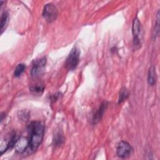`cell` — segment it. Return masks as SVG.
I'll use <instances>...</instances> for the list:
<instances>
[{
  "label": "cell",
  "instance_id": "52a82bcc",
  "mask_svg": "<svg viewBox=\"0 0 160 160\" xmlns=\"http://www.w3.org/2000/svg\"><path fill=\"white\" fill-rule=\"evenodd\" d=\"M29 138H21L18 140L14 147H15L16 151L18 152L22 153L25 151L28 150L29 148Z\"/></svg>",
  "mask_w": 160,
  "mask_h": 160
},
{
  "label": "cell",
  "instance_id": "7c38bea8",
  "mask_svg": "<svg viewBox=\"0 0 160 160\" xmlns=\"http://www.w3.org/2000/svg\"><path fill=\"white\" fill-rule=\"evenodd\" d=\"M25 69H26V66L24 64H19L14 69V77L20 76L22 74V73L24 71Z\"/></svg>",
  "mask_w": 160,
  "mask_h": 160
},
{
  "label": "cell",
  "instance_id": "7a4b0ae2",
  "mask_svg": "<svg viewBox=\"0 0 160 160\" xmlns=\"http://www.w3.org/2000/svg\"><path fill=\"white\" fill-rule=\"evenodd\" d=\"M79 50L74 47L69 52L65 61V66L69 70H74L79 64Z\"/></svg>",
  "mask_w": 160,
  "mask_h": 160
},
{
  "label": "cell",
  "instance_id": "30bf717a",
  "mask_svg": "<svg viewBox=\"0 0 160 160\" xmlns=\"http://www.w3.org/2000/svg\"><path fill=\"white\" fill-rule=\"evenodd\" d=\"M9 21V15L6 11H4L1 16V33L3 32L6 29Z\"/></svg>",
  "mask_w": 160,
  "mask_h": 160
},
{
  "label": "cell",
  "instance_id": "ba28073f",
  "mask_svg": "<svg viewBox=\"0 0 160 160\" xmlns=\"http://www.w3.org/2000/svg\"><path fill=\"white\" fill-rule=\"evenodd\" d=\"M107 106H108V102L106 101H104L101 104L99 108H98V109L93 116L92 122L94 124L98 123L101 120L105 110L107 108Z\"/></svg>",
  "mask_w": 160,
  "mask_h": 160
},
{
  "label": "cell",
  "instance_id": "4fadbf2b",
  "mask_svg": "<svg viewBox=\"0 0 160 160\" xmlns=\"http://www.w3.org/2000/svg\"><path fill=\"white\" fill-rule=\"evenodd\" d=\"M64 141V138L61 134L59 132H57L54 137L53 143L54 146H60L62 144Z\"/></svg>",
  "mask_w": 160,
  "mask_h": 160
},
{
  "label": "cell",
  "instance_id": "6da1fadb",
  "mask_svg": "<svg viewBox=\"0 0 160 160\" xmlns=\"http://www.w3.org/2000/svg\"><path fill=\"white\" fill-rule=\"evenodd\" d=\"M29 132V144L28 151L30 153L35 152L40 146L44 136V126L39 121H32L28 126Z\"/></svg>",
  "mask_w": 160,
  "mask_h": 160
},
{
  "label": "cell",
  "instance_id": "3957f363",
  "mask_svg": "<svg viewBox=\"0 0 160 160\" xmlns=\"http://www.w3.org/2000/svg\"><path fill=\"white\" fill-rule=\"evenodd\" d=\"M132 32L133 35V46L134 49H139L141 46V23L138 18H134L132 22Z\"/></svg>",
  "mask_w": 160,
  "mask_h": 160
},
{
  "label": "cell",
  "instance_id": "277c9868",
  "mask_svg": "<svg viewBox=\"0 0 160 160\" xmlns=\"http://www.w3.org/2000/svg\"><path fill=\"white\" fill-rule=\"evenodd\" d=\"M58 9L53 4L49 3L44 6L42 11V16L47 22H52L54 21L58 17Z\"/></svg>",
  "mask_w": 160,
  "mask_h": 160
},
{
  "label": "cell",
  "instance_id": "9c48e42d",
  "mask_svg": "<svg viewBox=\"0 0 160 160\" xmlns=\"http://www.w3.org/2000/svg\"><path fill=\"white\" fill-rule=\"evenodd\" d=\"M156 81V73L155 68L152 66L149 68L148 73V84L152 86L155 84Z\"/></svg>",
  "mask_w": 160,
  "mask_h": 160
},
{
  "label": "cell",
  "instance_id": "5b68a950",
  "mask_svg": "<svg viewBox=\"0 0 160 160\" xmlns=\"http://www.w3.org/2000/svg\"><path fill=\"white\" fill-rule=\"evenodd\" d=\"M46 64V58L42 57L39 59L34 60L32 64L31 74L32 77L36 78L42 74L44 72Z\"/></svg>",
  "mask_w": 160,
  "mask_h": 160
},
{
  "label": "cell",
  "instance_id": "8992f818",
  "mask_svg": "<svg viewBox=\"0 0 160 160\" xmlns=\"http://www.w3.org/2000/svg\"><path fill=\"white\" fill-rule=\"evenodd\" d=\"M132 152V148L126 141H121L116 148V152L119 157L126 158L131 155Z\"/></svg>",
  "mask_w": 160,
  "mask_h": 160
},
{
  "label": "cell",
  "instance_id": "9a60e30c",
  "mask_svg": "<svg viewBox=\"0 0 160 160\" xmlns=\"http://www.w3.org/2000/svg\"><path fill=\"white\" fill-rule=\"evenodd\" d=\"M159 11H158L157 14V20L156 22V25L154 29V38L158 35L159 34Z\"/></svg>",
  "mask_w": 160,
  "mask_h": 160
},
{
  "label": "cell",
  "instance_id": "8fae6325",
  "mask_svg": "<svg viewBox=\"0 0 160 160\" xmlns=\"http://www.w3.org/2000/svg\"><path fill=\"white\" fill-rule=\"evenodd\" d=\"M128 96H129V92L127 90V89L125 88H121L119 91L118 103H121L123 101H126L128 98Z\"/></svg>",
  "mask_w": 160,
  "mask_h": 160
},
{
  "label": "cell",
  "instance_id": "5bb4252c",
  "mask_svg": "<svg viewBox=\"0 0 160 160\" xmlns=\"http://www.w3.org/2000/svg\"><path fill=\"white\" fill-rule=\"evenodd\" d=\"M30 90L35 94L41 93L44 90V86L42 84H36L35 86H32L30 88Z\"/></svg>",
  "mask_w": 160,
  "mask_h": 160
}]
</instances>
